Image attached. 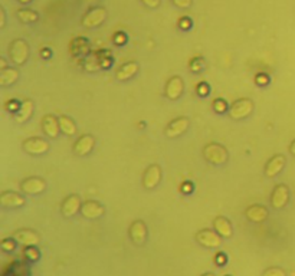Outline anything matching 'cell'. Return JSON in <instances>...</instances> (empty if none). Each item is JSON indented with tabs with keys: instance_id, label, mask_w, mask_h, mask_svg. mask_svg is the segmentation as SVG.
<instances>
[{
	"instance_id": "obj_48",
	"label": "cell",
	"mask_w": 295,
	"mask_h": 276,
	"mask_svg": "<svg viewBox=\"0 0 295 276\" xmlns=\"http://www.w3.org/2000/svg\"><path fill=\"white\" fill-rule=\"evenodd\" d=\"M202 276H215V275H213V274H210V272H209V274H204V275H202Z\"/></svg>"
},
{
	"instance_id": "obj_30",
	"label": "cell",
	"mask_w": 295,
	"mask_h": 276,
	"mask_svg": "<svg viewBox=\"0 0 295 276\" xmlns=\"http://www.w3.org/2000/svg\"><path fill=\"white\" fill-rule=\"evenodd\" d=\"M212 107H213V111L216 112V114H225V112H229V104L223 99V98H216V99H213V104H212Z\"/></svg>"
},
{
	"instance_id": "obj_38",
	"label": "cell",
	"mask_w": 295,
	"mask_h": 276,
	"mask_svg": "<svg viewBox=\"0 0 295 276\" xmlns=\"http://www.w3.org/2000/svg\"><path fill=\"white\" fill-rule=\"evenodd\" d=\"M257 84L259 87H265L269 84V76L266 74H258L257 75Z\"/></svg>"
},
{
	"instance_id": "obj_39",
	"label": "cell",
	"mask_w": 295,
	"mask_h": 276,
	"mask_svg": "<svg viewBox=\"0 0 295 276\" xmlns=\"http://www.w3.org/2000/svg\"><path fill=\"white\" fill-rule=\"evenodd\" d=\"M210 91V88H209V85L206 84V82H200V85L197 87V93L200 95V96H206L207 93Z\"/></svg>"
},
{
	"instance_id": "obj_5",
	"label": "cell",
	"mask_w": 295,
	"mask_h": 276,
	"mask_svg": "<svg viewBox=\"0 0 295 276\" xmlns=\"http://www.w3.org/2000/svg\"><path fill=\"white\" fill-rule=\"evenodd\" d=\"M196 242L199 245H202L203 247L216 249V247H219L222 245V236L216 230L203 229V230L196 233Z\"/></svg>"
},
{
	"instance_id": "obj_10",
	"label": "cell",
	"mask_w": 295,
	"mask_h": 276,
	"mask_svg": "<svg viewBox=\"0 0 295 276\" xmlns=\"http://www.w3.org/2000/svg\"><path fill=\"white\" fill-rule=\"evenodd\" d=\"M129 233L131 240L135 245L141 246L147 240V226H146V223L143 220H134L131 223V226H130Z\"/></svg>"
},
{
	"instance_id": "obj_2",
	"label": "cell",
	"mask_w": 295,
	"mask_h": 276,
	"mask_svg": "<svg viewBox=\"0 0 295 276\" xmlns=\"http://www.w3.org/2000/svg\"><path fill=\"white\" fill-rule=\"evenodd\" d=\"M9 56L15 65H23L29 58V45L25 39H16L9 46Z\"/></svg>"
},
{
	"instance_id": "obj_42",
	"label": "cell",
	"mask_w": 295,
	"mask_h": 276,
	"mask_svg": "<svg viewBox=\"0 0 295 276\" xmlns=\"http://www.w3.org/2000/svg\"><path fill=\"white\" fill-rule=\"evenodd\" d=\"M193 190H195V187H193V183H192V182H185V183L182 184V191H183L185 194L193 193Z\"/></svg>"
},
{
	"instance_id": "obj_45",
	"label": "cell",
	"mask_w": 295,
	"mask_h": 276,
	"mask_svg": "<svg viewBox=\"0 0 295 276\" xmlns=\"http://www.w3.org/2000/svg\"><path fill=\"white\" fill-rule=\"evenodd\" d=\"M290 153H291L293 155H295V140L290 144Z\"/></svg>"
},
{
	"instance_id": "obj_40",
	"label": "cell",
	"mask_w": 295,
	"mask_h": 276,
	"mask_svg": "<svg viewBox=\"0 0 295 276\" xmlns=\"http://www.w3.org/2000/svg\"><path fill=\"white\" fill-rule=\"evenodd\" d=\"M226 262H228V256L221 252V253H218L216 256H215V263L216 265H219V266H223V265H226Z\"/></svg>"
},
{
	"instance_id": "obj_8",
	"label": "cell",
	"mask_w": 295,
	"mask_h": 276,
	"mask_svg": "<svg viewBox=\"0 0 295 276\" xmlns=\"http://www.w3.org/2000/svg\"><path fill=\"white\" fill-rule=\"evenodd\" d=\"M162 174H163V171H162V167L159 164L148 166L146 168V171H144V174H143V185H144V188L151 190V188L157 187L159 183H160V180H162Z\"/></svg>"
},
{
	"instance_id": "obj_22",
	"label": "cell",
	"mask_w": 295,
	"mask_h": 276,
	"mask_svg": "<svg viewBox=\"0 0 295 276\" xmlns=\"http://www.w3.org/2000/svg\"><path fill=\"white\" fill-rule=\"evenodd\" d=\"M138 72V63L137 62H127L124 65H121L117 72H115V78L118 81H129L134 75Z\"/></svg>"
},
{
	"instance_id": "obj_14",
	"label": "cell",
	"mask_w": 295,
	"mask_h": 276,
	"mask_svg": "<svg viewBox=\"0 0 295 276\" xmlns=\"http://www.w3.org/2000/svg\"><path fill=\"white\" fill-rule=\"evenodd\" d=\"M25 204V197L16 191H3L0 194V206L4 209H18Z\"/></svg>"
},
{
	"instance_id": "obj_46",
	"label": "cell",
	"mask_w": 295,
	"mask_h": 276,
	"mask_svg": "<svg viewBox=\"0 0 295 276\" xmlns=\"http://www.w3.org/2000/svg\"><path fill=\"white\" fill-rule=\"evenodd\" d=\"M4 68H7V66H6V61L1 58V59H0V71H1V69H4Z\"/></svg>"
},
{
	"instance_id": "obj_18",
	"label": "cell",
	"mask_w": 295,
	"mask_h": 276,
	"mask_svg": "<svg viewBox=\"0 0 295 276\" xmlns=\"http://www.w3.org/2000/svg\"><path fill=\"white\" fill-rule=\"evenodd\" d=\"M245 216L249 221H254V223H262L268 219L269 216V212L265 206L262 204H252L249 207H246L245 210Z\"/></svg>"
},
{
	"instance_id": "obj_1",
	"label": "cell",
	"mask_w": 295,
	"mask_h": 276,
	"mask_svg": "<svg viewBox=\"0 0 295 276\" xmlns=\"http://www.w3.org/2000/svg\"><path fill=\"white\" fill-rule=\"evenodd\" d=\"M203 157L207 163L213 166H222V164H226L229 154H228V150L221 144L209 143L207 146L203 147Z\"/></svg>"
},
{
	"instance_id": "obj_43",
	"label": "cell",
	"mask_w": 295,
	"mask_h": 276,
	"mask_svg": "<svg viewBox=\"0 0 295 276\" xmlns=\"http://www.w3.org/2000/svg\"><path fill=\"white\" fill-rule=\"evenodd\" d=\"M40 56L45 58V59H49V58L52 56V51H51L49 48H43V49L40 51Z\"/></svg>"
},
{
	"instance_id": "obj_44",
	"label": "cell",
	"mask_w": 295,
	"mask_h": 276,
	"mask_svg": "<svg viewBox=\"0 0 295 276\" xmlns=\"http://www.w3.org/2000/svg\"><path fill=\"white\" fill-rule=\"evenodd\" d=\"M0 16H1L0 28H4V25H6V13H4V9H3V7H0Z\"/></svg>"
},
{
	"instance_id": "obj_15",
	"label": "cell",
	"mask_w": 295,
	"mask_h": 276,
	"mask_svg": "<svg viewBox=\"0 0 295 276\" xmlns=\"http://www.w3.org/2000/svg\"><path fill=\"white\" fill-rule=\"evenodd\" d=\"M187 128H189V118L179 117L168 123L166 128V135L168 138H176V137H180L182 134H185Z\"/></svg>"
},
{
	"instance_id": "obj_34",
	"label": "cell",
	"mask_w": 295,
	"mask_h": 276,
	"mask_svg": "<svg viewBox=\"0 0 295 276\" xmlns=\"http://www.w3.org/2000/svg\"><path fill=\"white\" fill-rule=\"evenodd\" d=\"M262 276H287L285 274V271L284 269H281V268H269V269H266Z\"/></svg>"
},
{
	"instance_id": "obj_47",
	"label": "cell",
	"mask_w": 295,
	"mask_h": 276,
	"mask_svg": "<svg viewBox=\"0 0 295 276\" xmlns=\"http://www.w3.org/2000/svg\"><path fill=\"white\" fill-rule=\"evenodd\" d=\"M19 3H22V4H28V3H31V1H33V0H18Z\"/></svg>"
},
{
	"instance_id": "obj_29",
	"label": "cell",
	"mask_w": 295,
	"mask_h": 276,
	"mask_svg": "<svg viewBox=\"0 0 295 276\" xmlns=\"http://www.w3.org/2000/svg\"><path fill=\"white\" fill-rule=\"evenodd\" d=\"M23 258L29 262H37L40 258V252L36 246H25L23 249Z\"/></svg>"
},
{
	"instance_id": "obj_33",
	"label": "cell",
	"mask_w": 295,
	"mask_h": 276,
	"mask_svg": "<svg viewBox=\"0 0 295 276\" xmlns=\"http://www.w3.org/2000/svg\"><path fill=\"white\" fill-rule=\"evenodd\" d=\"M177 26H179L182 31H189V29L193 26V22H192V19L189 18V16H183V18L179 19V23H177Z\"/></svg>"
},
{
	"instance_id": "obj_6",
	"label": "cell",
	"mask_w": 295,
	"mask_h": 276,
	"mask_svg": "<svg viewBox=\"0 0 295 276\" xmlns=\"http://www.w3.org/2000/svg\"><path fill=\"white\" fill-rule=\"evenodd\" d=\"M22 147L28 154L40 155V154H45V153L49 151V143L45 138H40V137H31V138H26L22 143Z\"/></svg>"
},
{
	"instance_id": "obj_4",
	"label": "cell",
	"mask_w": 295,
	"mask_h": 276,
	"mask_svg": "<svg viewBox=\"0 0 295 276\" xmlns=\"http://www.w3.org/2000/svg\"><path fill=\"white\" fill-rule=\"evenodd\" d=\"M105 19H107V10H105L104 7H101V6H98V7L90 9V10L84 15L81 23H82L84 28L91 29V28H98L99 25H102V22H104Z\"/></svg>"
},
{
	"instance_id": "obj_17",
	"label": "cell",
	"mask_w": 295,
	"mask_h": 276,
	"mask_svg": "<svg viewBox=\"0 0 295 276\" xmlns=\"http://www.w3.org/2000/svg\"><path fill=\"white\" fill-rule=\"evenodd\" d=\"M285 163H287V160H285V157H284L282 154H275V155H272V157L268 160L266 166H265V176L269 177V179L278 176V174L284 170Z\"/></svg>"
},
{
	"instance_id": "obj_41",
	"label": "cell",
	"mask_w": 295,
	"mask_h": 276,
	"mask_svg": "<svg viewBox=\"0 0 295 276\" xmlns=\"http://www.w3.org/2000/svg\"><path fill=\"white\" fill-rule=\"evenodd\" d=\"M144 6H147L150 9H157L162 3V0H141Z\"/></svg>"
},
{
	"instance_id": "obj_16",
	"label": "cell",
	"mask_w": 295,
	"mask_h": 276,
	"mask_svg": "<svg viewBox=\"0 0 295 276\" xmlns=\"http://www.w3.org/2000/svg\"><path fill=\"white\" fill-rule=\"evenodd\" d=\"M94 146H95V138H94V135H91V134H84V135H81V137L75 141L74 153L76 155L84 157V155H87V154H90V153L93 151Z\"/></svg>"
},
{
	"instance_id": "obj_11",
	"label": "cell",
	"mask_w": 295,
	"mask_h": 276,
	"mask_svg": "<svg viewBox=\"0 0 295 276\" xmlns=\"http://www.w3.org/2000/svg\"><path fill=\"white\" fill-rule=\"evenodd\" d=\"M81 197L78 194H69L61 204V212L65 217H72L78 212H81Z\"/></svg>"
},
{
	"instance_id": "obj_23",
	"label": "cell",
	"mask_w": 295,
	"mask_h": 276,
	"mask_svg": "<svg viewBox=\"0 0 295 276\" xmlns=\"http://www.w3.org/2000/svg\"><path fill=\"white\" fill-rule=\"evenodd\" d=\"M69 51L74 56H85L90 54V42L85 37H75L69 45Z\"/></svg>"
},
{
	"instance_id": "obj_21",
	"label": "cell",
	"mask_w": 295,
	"mask_h": 276,
	"mask_svg": "<svg viewBox=\"0 0 295 276\" xmlns=\"http://www.w3.org/2000/svg\"><path fill=\"white\" fill-rule=\"evenodd\" d=\"M213 229L221 235L223 239H230L232 235H233L232 223L228 220L226 217H223V216H218V217L213 220Z\"/></svg>"
},
{
	"instance_id": "obj_13",
	"label": "cell",
	"mask_w": 295,
	"mask_h": 276,
	"mask_svg": "<svg viewBox=\"0 0 295 276\" xmlns=\"http://www.w3.org/2000/svg\"><path fill=\"white\" fill-rule=\"evenodd\" d=\"M45 188H46V182L40 177H29L20 183V190L26 194H39L45 191Z\"/></svg>"
},
{
	"instance_id": "obj_49",
	"label": "cell",
	"mask_w": 295,
	"mask_h": 276,
	"mask_svg": "<svg viewBox=\"0 0 295 276\" xmlns=\"http://www.w3.org/2000/svg\"><path fill=\"white\" fill-rule=\"evenodd\" d=\"M228 276H229V275H228Z\"/></svg>"
},
{
	"instance_id": "obj_31",
	"label": "cell",
	"mask_w": 295,
	"mask_h": 276,
	"mask_svg": "<svg viewBox=\"0 0 295 276\" xmlns=\"http://www.w3.org/2000/svg\"><path fill=\"white\" fill-rule=\"evenodd\" d=\"M189 68H190V71H193L195 74H200L203 71V68H204V61H203V58H200V56L193 58V59L190 61V63H189Z\"/></svg>"
},
{
	"instance_id": "obj_28",
	"label": "cell",
	"mask_w": 295,
	"mask_h": 276,
	"mask_svg": "<svg viewBox=\"0 0 295 276\" xmlns=\"http://www.w3.org/2000/svg\"><path fill=\"white\" fill-rule=\"evenodd\" d=\"M18 18L23 23H33L39 19V15L35 10H31V9H19Z\"/></svg>"
},
{
	"instance_id": "obj_25",
	"label": "cell",
	"mask_w": 295,
	"mask_h": 276,
	"mask_svg": "<svg viewBox=\"0 0 295 276\" xmlns=\"http://www.w3.org/2000/svg\"><path fill=\"white\" fill-rule=\"evenodd\" d=\"M19 78V71L16 68H4L0 71V85L1 87H7V85H12L18 81Z\"/></svg>"
},
{
	"instance_id": "obj_3",
	"label": "cell",
	"mask_w": 295,
	"mask_h": 276,
	"mask_svg": "<svg viewBox=\"0 0 295 276\" xmlns=\"http://www.w3.org/2000/svg\"><path fill=\"white\" fill-rule=\"evenodd\" d=\"M252 111H254V101L249 98H240L230 105L228 114L232 120H243L248 118L252 114Z\"/></svg>"
},
{
	"instance_id": "obj_26",
	"label": "cell",
	"mask_w": 295,
	"mask_h": 276,
	"mask_svg": "<svg viewBox=\"0 0 295 276\" xmlns=\"http://www.w3.org/2000/svg\"><path fill=\"white\" fill-rule=\"evenodd\" d=\"M59 127H61V132H64L68 137H72L76 132V125H75L74 120L66 115L59 117Z\"/></svg>"
},
{
	"instance_id": "obj_36",
	"label": "cell",
	"mask_w": 295,
	"mask_h": 276,
	"mask_svg": "<svg viewBox=\"0 0 295 276\" xmlns=\"http://www.w3.org/2000/svg\"><path fill=\"white\" fill-rule=\"evenodd\" d=\"M171 1H173V4H174L176 7H179V9H187V7L192 6V1H193V0H171Z\"/></svg>"
},
{
	"instance_id": "obj_32",
	"label": "cell",
	"mask_w": 295,
	"mask_h": 276,
	"mask_svg": "<svg viewBox=\"0 0 295 276\" xmlns=\"http://www.w3.org/2000/svg\"><path fill=\"white\" fill-rule=\"evenodd\" d=\"M18 246V242L15 238H6L0 242V247L4 250V252H13Z\"/></svg>"
},
{
	"instance_id": "obj_9",
	"label": "cell",
	"mask_w": 295,
	"mask_h": 276,
	"mask_svg": "<svg viewBox=\"0 0 295 276\" xmlns=\"http://www.w3.org/2000/svg\"><path fill=\"white\" fill-rule=\"evenodd\" d=\"M183 90H185V82L180 76H171L166 84V90H164V93L166 96L170 99V101H177L182 93H183Z\"/></svg>"
},
{
	"instance_id": "obj_37",
	"label": "cell",
	"mask_w": 295,
	"mask_h": 276,
	"mask_svg": "<svg viewBox=\"0 0 295 276\" xmlns=\"http://www.w3.org/2000/svg\"><path fill=\"white\" fill-rule=\"evenodd\" d=\"M114 42H115L117 45H124V43L127 42V35H126L124 32H117V33L114 35Z\"/></svg>"
},
{
	"instance_id": "obj_24",
	"label": "cell",
	"mask_w": 295,
	"mask_h": 276,
	"mask_svg": "<svg viewBox=\"0 0 295 276\" xmlns=\"http://www.w3.org/2000/svg\"><path fill=\"white\" fill-rule=\"evenodd\" d=\"M32 112H33V101L32 99H25L20 105L18 112H15V120L16 123H26L31 117H32Z\"/></svg>"
},
{
	"instance_id": "obj_35",
	"label": "cell",
	"mask_w": 295,
	"mask_h": 276,
	"mask_svg": "<svg viewBox=\"0 0 295 276\" xmlns=\"http://www.w3.org/2000/svg\"><path fill=\"white\" fill-rule=\"evenodd\" d=\"M20 105H22V102H19L18 99H12V101L6 102V110L12 111V112H18Z\"/></svg>"
},
{
	"instance_id": "obj_20",
	"label": "cell",
	"mask_w": 295,
	"mask_h": 276,
	"mask_svg": "<svg viewBox=\"0 0 295 276\" xmlns=\"http://www.w3.org/2000/svg\"><path fill=\"white\" fill-rule=\"evenodd\" d=\"M13 238L16 239L19 245L23 246H36L37 243L40 242V238L35 230H29V229H22L15 232Z\"/></svg>"
},
{
	"instance_id": "obj_7",
	"label": "cell",
	"mask_w": 295,
	"mask_h": 276,
	"mask_svg": "<svg viewBox=\"0 0 295 276\" xmlns=\"http://www.w3.org/2000/svg\"><path fill=\"white\" fill-rule=\"evenodd\" d=\"M290 202V188L285 184H277L271 193V206L275 210H282Z\"/></svg>"
},
{
	"instance_id": "obj_19",
	"label": "cell",
	"mask_w": 295,
	"mask_h": 276,
	"mask_svg": "<svg viewBox=\"0 0 295 276\" xmlns=\"http://www.w3.org/2000/svg\"><path fill=\"white\" fill-rule=\"evenodd\" d=\"M42 131L49 137V138H56L58 134L61 132L59 127V118H56L52 114H46L42 120Z\"/></svg>"
},
{
	"instance_id": "obj_12",
	"label": "cell",
	"mask_w": 295,
	"mask_h": 276,
	"mask_svg": "<svg viewBox=\"0 0 295 276\" xmlns=\"http://www.w3.org/2000/svg\"><path fill=\"white\" fill-rule=\"evenodd\" d=\"M104 212H105L104 206L95 200H87L85 203H82V207H81V215L90 220L99 219L104 215Z\"/></svg>"
},
{
	"instance_id": "obj_27",
	"label": "cell",
	"mask_w": 295,
	"mask_h": 276,
	"mask_svg": "<svg viewBox=\"0 0 295 276\" xmlns=\"http://www.w3.org/2000/svg\"><path fill=\"white\" fill-rule=\"evenodd\" d=\"M31 269L25 262H15L10 266V276H29Z\"/></svg>"
}]
</instances>
